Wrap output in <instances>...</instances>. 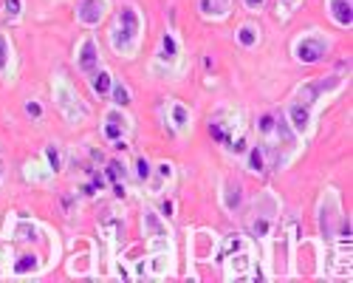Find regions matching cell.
Listing matches in <instances>:
<instances>
[{
    "instance_id": "cell-1",
    "label": "cell",
    "mask_w": 353,
    "mask_h": 283,
    "mask_svg": "<svg viewBox=\"0 0 353 283\" xmlns=\"http://www.w3.org/2000/svg\"><path fill=\"white\" fill-rule=\"evenodd\" d=\"M345 79L347 77L331 74V77H319V79H308V82L297 85L294 94L288 97V105H285L288 125L297 130L300 136H311L319 105L325 102V99H331L334 94H339L345 88Z\"/></svg>"
},
{
    "instance_id": "cell-2",
    "label": "cell",
    "mask_w": 353,
    "mask_h": 283,
    "mask_svg": "<svg viewBox=\"0 0 353 283\" xmlns=\"http://www.w3.org/2000/svg\"><path fill=\"white\" fill-rule=\"evenodd\" d=\"M141 35H144V17L136 6H122V12L116 14V23L110 26V46L113 51L133 60L141 46Z\"/></svg>"
},
{
    "instance_id": "cell-3",
    "label": "cell",
    "mask_w": 353,
    "mask_h": 283,
    "mask_svg": "<svg viewBox=\"0 0 353 283\" xmlns=\"http://www.w3.org/2000/svg\"><path fill=\"white\" fill-rule=\"evenodd\" d=\"M210 136L229 150V153H243L246 150V133L241 125V113H234L229 108H221L215 117L210 119Z\"/></svg>"
},
{
    "instance_id": "cell-4",
    "label": "cell",
    "mask_w": 353,
    "mask_h": 283,
    "mask_svg": "<svg viewBox=\"0 0 353 283\" xmlns=\"http://www.w3.org/2000/svg\"><path fill=\"white\" fill-rule=\"evenodd\" d=\"M277 215H280V202L274 198L272 190L260 193L252 204V215H249V233L260 241H269L274 226H277Z\"/></svg>"
},
{
    "instance_id": "cell-5",
    "label": "cell",
    "mask_w": 353,
    "mask_h": 283,
    "mask_svg": "<svg viewBox=\"0 0 353 283\" xmlns=\"http://www.w3.org/2000/svg\"><path fill=\"white\" fill-rule=\"evenodd\" d=\"M51 94H54V105L57 110L63 113V117L68 119V125H82L88 119V105L82 102V97L74 91V85L60 74L54 77L51 82Z\"/></svg>"
},
{
    "instance_id": "cell-6",
    "label": "cell",
    "mask_w": 353,
    "mask_h": 283,
    "mask_svg": "<svg viewBox=\"0 0 353 283\" xmlns=\"http://www.w3.org/2000/svg\"><path fill=\"white\" fill-rule=\"evenodd\" d=\"M150 71L161 79H175V77H181L184 66H181V46L179 40H175L172 32H164L161 35V43H159V51L153 57V63H150Z\"/></svg>"
},
{
    "instance_id": "cell-7",
    "label": "cell",
    "mask_w": 353,
    "mask_h": 283,
    "mask_svg": "<svg viewBox=\"0 0 353 283\" xmlns=\"http://www.w3.org/2000/svg\"><path fill=\"white\" fill-rule=\"evenodd\" d=\"M342 218H345V213H342L336 190H325L319 195V204H316V221H319L322 241H334L336 238V230H339Z\"/></svg>"
},
{
    "instance_id": "cell-8",
    "label": "cell",
    "mask_w": 353,
    "mask_h": 283,
    "mask_svg": "<svg viewBox=\"0 0 353 283\" xmlns=\"http://www.w3.org/2000/svg\"><path fill=\"white\" fill-rule=\"evenodd\" d=\"M294 51V60L300 66H314L319 60H325V54L331 51V37H325L322 32H308V35H300L291 46Z\"/></svg>"
},
{
    "instance_id": "cell-9",
    "label": "cell",
    "mask_w": 353,
    "mask_h": 283,
    "mask_svg": "<svg viewBox=\"0 0 353 283\" xmlns=\"http://www.w3.org/2000/svg\"><path fill=\"white\" fill-rule=\"evenodd\" d=\"M232 255L226 258V280H246L252 277V252H249V244L241 238V235H234V244L229 246Z\"/></svg>"
},
{
    "instance_id": "cell-10",
    "label": "cell",
    "mask_w": 353,
    "mask_h": 283,
    "mask_svg": "<svg viewBox=\"0 0 353 283\" xmlns=\"http://www.w3.org/2000/svg\"><path fill=\"white\" fill-rule=\"evenodd\" d=\"M74 60H77V68H79L82 74H88V77L102 68V54H99V43H97L94 35H88V37L79 40Z\"/></svg>"
},
{
    "instance_id": "cell-11",
    "label": "cell",
    "mask_w": 353,
    "mask_h": 283,
    "mask_svg": "<svg viewBox=\"0 0 353 283\" xmlns=\"http://www.w3.org/2000/svg\"><path fill=\"white\" fill-rule=\"evenodd\" d=\"M130 128H133V122H130V117L125 113V108L110 105V108L105 110V125H102V133H105L108 139L122 142V139L130 133Z\"/></svg>"
},
{
    "instance_id": "cell-12",
    "label": "cell",
    "mask_w": 353,
    "mask_h": 283,
    "mask_svg": "<svg viewBox=\"0 0 353 283\" xmlns=\"http://www.w3.org/2000/svg\"><path fill=\"white\" fill-rule=\"evenodd\" d=\"M110 12V0H79L77 3V20L85 28H97Z\"/></svg>"
},
{
    "instance_id": "cell-13",
    "label": "cell",
    "mask_w": 353,
    "mask_h": 283,
    "mask_svg": "<svg viewBox=\"0 0 353 283\" xmlns=\"http://www.w3.org/2000/svg\"><path fill=\"white\" fill-rule=\"evenodd\" d=\"M172 261H175L172 246L170 249H150V258L144 261V275L167 277V275H172Z\"/></svg>"
},
{
    "instance_id": "cell-14",
    "label": "cell",
    "mask_w": 353,
    "mask_h": 283,
    "mask_svg": "<svg viewBox=\"0 0 353 283\" xmlns=\"http://www.w3.org/2000/svg\"><path fill=\"white\" fill-rule=\"evenodd\" d=\"M54 176H57V173L48 167V162H43L40 156L23 164V179H26V182H32V184H48Z\"/></svg>"
},
{
    "instance_id": "cell-15",
    "label": "cell",
    "mask_w": 353,
    "mask_h": 283,
    "mask_svg": "<svg viewBox=\"0 0 353 283\" xmlns=\"http://www.w3.org/2000/svg\"><path fill=\"white\" fill-rule=\"evenodd\" d=\"M167 119H170V125H172L175 133H187V130H190V122H192V113H190V108H187L184 102L170 99V105H167Z\"/></svg>"
},
{
    "instance_id": "cell-16",
    "label": "cell",
    "mask_w": 353,
    "mask_h": 283,
    "mask_svg": "<svg viewBox=\"0 0 353 283\" xmlns=\"http://www.w3.org/2000/svg\"><path fill=\"white\" fill-rule=\"evenodd\" d=\"M141 226H144V235L147 238H172L170 226L164 221V215H159L156 210H144L141 215Z\"/></svg>"
},
{
    "instance_id": "cell-17",
    "label": "cell",
    "mask_w": 353,
    "mask_h": 283,
    "mask_svg": "<svg viewBox=\"0 0 353 283\" xmlns=\"http://www.w3.org/2000/svg\"><path fill=\"white\" fill-rule=\"evenodd\" d=\"M221 202H223L226 213H238L243 207V184L238 179H226L223 182V193H221Z\"/></svg>"
},
{
    "instance_id": "cell-18",
    "label": "cell",
    "mask_w": 353,
    "mask_h": 283,
    "mask_svg": "<svg viewBox=\"0 0 353 283\" xmlns=\"http://www.w3.org/2000/svg\"><path fill=\"white\" fill-rule=\"evenodd\" d=\"M198 12L203 20H226L232 12V0H198Z\"/></svg>"
},
{
    "instance_id": "cell-19",
    "label": "cell",
    "mask_w": 353,
    "mask_h": 283,
    "mask_svg": "<svg viewBox=\"0 0 353 283\" xmlns=\"http://www.w3.org/2000/svg\"><path fill=\"white\" fill-rule=\"evenodd\" d=\"M328 14L339 28L353 26V0H328Z\"/></svg>"
},
{
    "instance_id": "cell-20",
    "label": "cell",
    "mask_w": 353,
    "mask_h": 283,
    "mask_svg": "<svg viewBox=\"0 0 353 283\" xmlns=\"http://www.w3.org/2000/svg\"><path fill=\"white\" fill-rule=\"evenodd\" d=\"M246 167H249V173H254V176L269 173V156H266V148H263V142H257V145L249 148Z\"/></svg>"
},
{
    "instance_id": "cell-21",
    "label": "cell",
    "mask_w": 353,
    "mask_h": 283,
    "mask_svg": "<svg viewBox=\"0 0 353 283\" xmlns=\"http://www.w3.org/2000/svg\"><path fill=\"white\" fill-rule=\"evenodd\" d=\"M234 40H238L243 48H254L260 43V28L254 23H243L238 32H234Z\"/></svg>"
},
{
    "instance_id": "cell-22",
    "label": "cell",
    "mask_w": 353,
    "mask_h": 283,
    "mask_svg": "<svg viewBox=\"0 0 353 283\" xmlns=\"http://www.w3.org/2000/svg\"><path fill=\"white\" fill-rule=\"evenodd\" d=\"M153 176H156V182H153V193H161V187L170 184V182L175 179V167H172L170 162H159L156 170H153Z\"/></svg>"
},
{
    "instance_id": "cell-23",
    "label": "cell",
    "mask_w": 353,
    "mask_h": 283,
    "mask_svg": "<svg viewBox=\"0 0 353 283\" xmlns=\"http://www.w3.org/2000/svg\"><path fill=\"white\" fill-rule=\"evenodd\" d=\"M110 85H113V77H110V71L99 68V71H94V74H91V88H94V94H99V97H108V94H110Z\"/></svg>"
},
{
    "instance_id": "cell-24",
    "label": "cell",
    "mask_w": 353,
    "mask_h": 283,
    "mask_svg": "<svg viewBox=\"0 0 353 283\" xmlns=\"http://www.w3.org/2000/svg\"><path fill=\"white\" fill-rule=\"evenodd\" d=\"M110 99H113V105L116 108H128L130 105V88L125 82H119V79H113V85H110Z\"/></svg>"
},
{
    "instance_id": "cell-25",
    "label": "cell",
    "mask_w": 353,
    "mask_h": 283,
    "mask_svg": "<svg viewBox=\"0 0 353 283\" xmlns=\"http://www.w3.org/2000/svg\"><path fill=\"white\" fill-rule=\"evenodd\" d=\"M9 68H12V40L0 35V77H9Z\"/></svg>"
},
{
    "instance_id": "cell-26",
    "label": "cell",
    "mask_w": 353,
    "mask_h": 283,
    "mask_svg": "<svg viewBox=\"0 0 353 283\" xmlns=\"http://www.w3.org/2000/svg\"><path fill=\"white\" fill-rule=\"evenodd\" d=\"M300 3L303 0H277V20H291L294 17V12L300 9Z\"/></svg>"
},
{
    "instance_id": "cell-27",
    "label": "cell",
    "mask_w": 353,
    "mask_h": 283,
    "mask_svg": "<svg viewBox=\"0 0 353 283\" xmlns=\"http://www.w3.org/2000/svg\"><path fill=\"white\" fill-rule=\"evenodd\" d=\"M274 119H277V113H260L257 117V136L260 139H266L274 130Z\"/></svg>"
},
{
    "instance_id": "cell-28",
    "label": "cell",
    "mask_w": 353,
    "mask_h": 283,
    "mask_svg": "<svg viewBox=\"0 0 353 283\" xmlns=\"http://www.w3.org/2000/svg\"><path fill=\"white\" fill-rule=\"evenodd\" d=\"M46 162H48V167L54 170V173H60V170H63V159H60V148H57V145H48V148H46Z\"/></svg>"
},
{
    "instance_id": "cell-29",
    "label": "cell",
    "mask_w": 353,
    "mask_h": 283,
    "mask_svg": "<svg viewBox=\"0 0 353 283\" xmlns=\"http://www.w3.org/2000/svg\"><path fill=\"white\" fill-rule=\"evenodd\" d=\"M136 176H139L141 182H150V179H153V164L147 162L144 156H139V159H136Z\"/></svg>"
},
{
    "instance_id": "cell-30",
    "label": "cell",
    "mask_w": 353,
    "mask_h": 283,
    "mask_svg": "<svg viewBox=\"0 0 353 283\" xmlns=\"http://www.w3.org/2000/svg\"><path fill=\"white\" fill-rule=\"evenodd\" d=\"M3 14L9 20H20L23 14V0H3Z\"/></svg>"
},
{
    "instance_id": "cell-31",
    "label": "cell",
    "mask_w": 353,
    "mask_h": 283,
    "mask_svg": "<svg viewBox=\"0 0 353 283\" xmlns=\"http://www.w3.org/2000/svg\"><path fill=\"white\" fill-rule=\"evenodd\" d=\"M26 113H28V117H34V119H40L43 117V108L37 102H26Z\"/></svg>"
},
{
    "instance_id": "cell-32",
    "label": "cell",
    "mask_w": 353,
    "mask_h": 283,
    "mask_svg": "<svg viewBox=\"0 0 353 283\" xmlns=\"http://www.w3.org/2000/svg\"><path fill=\"white\" fill-rule=\"evenodd\" d=\"M243 6H246L249 12H260L263 6H266V0H243Z\"/></svg>"
},
{
    "instance_id": "cell-33",
    "label": "cell",
    "mask_w": 353,
    "mask_h": 283,
    "mask_svg": "<svg viewBox=\"0 0 353 283\" xmlns=\"http://www.w3.org/2000/svg\"><path fill=\"white\" fill-rule=\"evenodd\" d=\"M161 215H164V218L172 215V202H164V204H161Z\"/></svg>"
},
{
    "instance_id": "cell-34",
    "label": "cell",
    "mask_w": 353,
    "mask_h": 283,
    "mask_svg": "<svg viewBox=\"0 0 353 283\" xmlns=\"http://www.w3.org/2000/svg\"><path fill=\"white\" fill-rule=\"evenodd\" d=\"M3 176H6V170H3V159H0V182H3Z\"/></svg>"
},
{
    "instance_id": "cell-35",
    "label": "cell",
    "mask_w": 353,
    "mask_h": 283,
    "mask_svg": "<svg viewBox=\"0 0 353 283\" xmlns=\"http://www.w3.org/2000/svg\"><path fill=\"white\" fill-rule=\"evenodd\" d=\"M3 275H9V272H6V269H3V266H0V277H3Z\"/></svg>"
}]
</instances>
